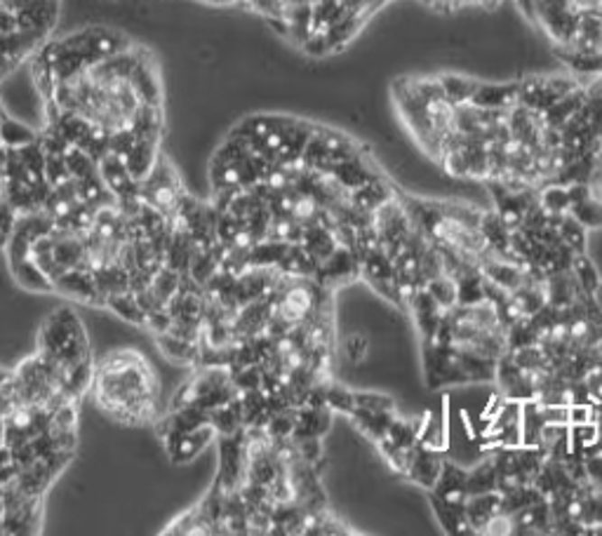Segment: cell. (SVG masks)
I'll return each mask as SVG.
<instances>
[{"label": "cell", "instance_id": "obj_1", "mask_svg": "<svg viewBox=\"0 0 602 536\" xmlns=\"http://www.w3.org/2000/svg\"><path fill=\"white\" fill-rule=\"evenodd\" d=\"M577 76L602 73V0H515Z\"/></svg>", "mask_w": 602, "mask_h": 536}, {"label": "cell", "instance_id": "obj_2", "mask_svg": "<svg viewBox=\"0 0 602 536\" xmlns=\"http://www.w3.org/2000/svg\"><path fill=\"white\" fill-rule=\"evenodd\" d=\"M97 405L120 423L142 426L158 411V386L146 357L137 351L108 353L92 376Z\"/></svg>", "mask_w": 602, "mask_h": 536}, {"label": "cell", "instance_id": "obj_3", "mask_svg": "<svg viewBox=\"0 0 602 536\" xmlns=\"http://www.w3.org/2000/svg\"><path fill=\"white\" fill-rule=\"evenodd\" d=\"M217 438V430L212 423H203V426H198L193 430H186V433L174 435L170 440H165L167 454H170V461L172 464H189L198 457V454L203 452L205 447Z\"/></svg>", "mask_w": 602, "mask_h": 536}, {"label": "cell", "instance_id": "obj_4", "mask_svg": "<svg viewBox=\"0 0 602 536\" xmlns=\"http://www.w3.org/2000/svg\"><path fill=\"white\" fill-rule=\"evenodd\" d=\"M442 452L438 449H429V447L414 445L412 447V457H410V466H407L405 476L410 477L412 483L421 485L423 489H433L438 483V477H440L442 471Z\"/></svg>", "mask_w": 602, "mask_h": 536}, {"label": "cell", "instance_id": "obj_5", "mask_svg": "<svg viewBox=\"0 0 602 536\" xmlns=\"http://www.w3.org/2000/svg\"><path fill=\"white\" fill-rule=\"evenodd\" d=\"M431 492H436V494H440L442 499L452 501V504H461V506H464L466 499H468V471L459 468V466L452 464V461H445L436 487L431 489Z\"/></svg>", "mask_w": 602, "mask_h": 536}, {"label": "cell", "instance_id": "obj_6", "mask_svg": "<svg viewBox=\"0 0 602 536\" xmlns=\"http://www.w3.org/2000/svg\"><path fill=\"white\" fill-rule=\"evenodd\" d=\"M332 414L329 407L299 405L294 411V433L292 438H322L328 433Z\"/></svg>", "mask_w": 602, "mask_h": 536}, {"label": "cell", "instance_id": "obj_7", "mask_svg": "<svg viewBox=\"0 0 602 536\" xmlns=\"http://www.w3.org/2000/svg\"><path fill=\"white\" fill-rule=\"evenodd\" d=\"M158 143L161 142H155V139H137L132 143V149L123 155L127 172L134 181H144L151 174L158 155H161L158 153Z\"/></svg>", "mask_w": 602, "mask_h": 536}, {"label": "cell", "instance_id": "obj_8", "mask_svg": "<svg viewBox=\"0 0 602 536\" xmlns=\"http://www.w3.org/2000/svg\"><path fill=\"white\" fill-rule=\"evenodd\" d=\"M155 344L162 351V356L170 357L172 363L180 365H193L200 360V341L184 339V337H177V334L162 332L155 334Z\"/></svg>", "mask_w": 602, "mask_h": 536}, {"label": "cell", "instance_id": "obj_9", "mask_svg": "<svg viewBox=\"0 0 602 536\" xmlns=\"http://www.w3.org/2000/svg\"><path fill=\"white\" fill-rule=\"evenodd\" d=\"M104 306H108V309L114 310L116 316L123 318V320L134 322V325H139V328H146V310L142 309L137 294L132 292V290L107 294V299H104Z\"/></svg>", "mask_w": 602, "mask_h": 536}, {"label": "cell", "instance_id": "obj_10", "mask_svg": "<svg viewBox=\"0 0 602 536\" xmlns=\"http://www.w3.org/2000/svg\"><path fill=\"white\" fill-rule=\"evenodd\" d=\"M0 139H3L5 149H22L26 143L38 142V134L36 130H31L24 123H19V120L5 116V118L0 120Z\"/></svg>", "mask_w": 602, "mask_h": 536}, {"label": "cell", "instance_id": "obj_11", "mask_svg": "<svg viewBox=\"0 0 602 536\" xmlns=\"http://www.w3.org/2000/svg\"><path fill=\"white\" fill-rule=\"evenodd\" d=\"M499 487V476H496L495 459L480 461L476 468L468 471V494H483V492H495Z\"/></svg>", "mask_w": 602, "mask_h": 536}, {"label": "cell", "instance_id": "obj_12", "mask_svg": "<svg viewBox=\"0 0 602 536\" xmlns=\"http://www.w3.org/2000/svg\"><path fill=\"white\" fill-rule=\"evenodd\" d=\"M570 271H572L574 281H577L579 287H581V292L588 294V297H593V294L597 292V287L602 285L600 275H597L593 262L586 256V252L584 254H574Z\"/></svg>", "mask_w": 602, "mask_h": 536}, {"label": "cell", "instance_id": "obj_13", "mask_svg": "<svg viewBox=\"0 0 602 536\" xmlns=\"http://www.w3.org/2000/svg\"><path fill=\"white\" fill-rule=\"evenodd\" d=\"M322 395H325V407H329V411H347V414H351L356 410V393H351L341 384L325 382L322 384Z\"/></svg>", "mask_w": 602, "mask_h": 536}, {"label": "cell", "instance_id": "obj_14", "mask_svg": "<svg viewBox=\"0 0 602 536\" xmlns=\"http://www.w3.org/2000/svg\"><path fill=\"white\" fill-rule=\"evenodd\" d=\"M341 351L351 365H360L367 360V351H370V341L365 334H351V337H344L341 341Z\"/></svg>", "mask_w": 602, "mask_h": 536}, {"label": "cell", "instance_id": "obj_15", "mask_svg": "<svg viewBox=\"0 0 602 536\" xmlns=\"http://www.w3.org/2000/svg\"><path fill=\"white\" fill-rule=\"evenodd\" d=\"M356 407L367 411H394V400L382 393H356Z\"/></svg>", "mask_w": 602, "mask_h": 536}, {"label": "cell", "instance_id": "obj_16", "mask_svg": "<svg viewBox=\"0 0 602 536\" xmlns=\"http://www.w3.org/2000/svg\"><path fill=\"white\" fill-rule=\"evenodd\" d=\"M423 3H429L431 7H436L440 13H452V10H461V7H471V5L496 7L501 5L504 0H423Z\"/></svg>", "mask_w": 602, "mask_h": 536}, {"label": "cell", "instance_id": "obj_17", "mask_svg": "<svg viewBox=\"0 0 602 536\" xmlns=\"http://www.w3.org/2000/svg\"><path fill=\"white\" fill-rule=\"evenodd\" d=\"M542 417L546 423L555 426H570V405H539Z\"/></svg>", "mask_w": 602, "mask_h": 536}, {"label": "cell", "instance_id": "obj_18", "mask_svg": "<svg viewBox=\"0 0 602 536\" xmlns=\"http://www.w3.org/2000/svg\"><path fill=\"white\" fill-rule=\"evenodd\" d=\"M14 31H19L17 14H14L10 7L0 5V36H5V33H14Z\"/></svg>", "mask_w": 602, "mask_h": 536}, {"label": "cell", "instance_id": "obj_19", "mask_svg": "<svg viewBox=\"0 0 602 536\" xmlns=\"http://www.w3.org/2000/svg\"><path fill=\"white\" fill-rule=\"evenodd\" d=\"M5 108H3V104H0V120H3V118H5Z\"/></svg>", "mask_w": 602, "mask_h": 536}, {"label": "cell", "instance_id": "obj_20", "mask_svg": "<svg viewBox=\"0 0 602 536\" xmlns=\"http://www.w3.org/2000/svg\"><path fill=\"white\" fill-rule=\"evenodd\" d=\"M0 149H3V139H0Z\"/></svg>", "mask_w": 602, "mask_h": 536}]
</instances>
